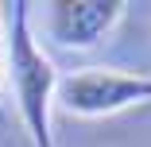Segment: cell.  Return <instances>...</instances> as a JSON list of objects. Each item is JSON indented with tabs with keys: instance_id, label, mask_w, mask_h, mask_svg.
Instances as JSON below:
<instances>
[{
	"instance_id": "cell-3",
	"label": "cell",
	"mask_w": 151,
	"mask_h": 147,
	"mask_svg": "<svg viewBox=\"0 0 151 147\" xmlns=\"http://www.w3.org/2000/svg\"><path fill=\"white\" fill-rule=\"evenodd\" d=\"M124 0H54L47 4V31L70 50H89L124 19Z\"/></svg>"
},
{
	"instance_id": "cell-4",
	"label": "cell",
	"mask_w": 151,
	"mask_h": 147,
	"mask_svg": "<svg viewBox=\"0 0 151 147\" xmlns=\"http://www.w3.org/2000/svg\"><path fill=\"white\" fill-rule=\"evenodd\" d=\"M0 81H4V35H0ZM8 124V112H4V101H0V128Z\"/></svg>"
},
{
	"instance_id": "cell-2",
	"label": "cell",
	"mask_w": 151,
	"mask_h": 147,
	"mask_svg": "<svg viewBox=\"0 0 151 147\" xmlns=\"http://www.w3.org/2000/svg\"><path fill=\"white\" fill-rule=\"evenodd\" d=\"M54 101L70 116H112L151 101V77L124 70H78L70 77H58Z\"/></svg>"
},
{
	"instance_id": "cell-1",
	"label": "cell",
	"mask_w": 151,
	"mask_h": 147,
	"mask_svg": "<svg viewBox=\"0 0 151 147\" xmlns=\"http://www.w3.org/2000/svg\"><path fill=\"white\" fill-rule=\"evenodd\" d=\"M4 74L19 105V120L27 128L35 147H54V132H50V105H54V85H58V70L54 62L39 50L35 35H31V4L16 0L12 4V27L4 39Z\"/></svg>"
}]
</instances>
